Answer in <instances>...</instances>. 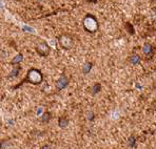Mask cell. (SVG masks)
I'll return each instance as SVG.
<instances>
[{
	"label": "cell",
	"instance_id": "obj_1",
	"mask_svg": "<svg viewBox=\"0 0 156 149\" xmlns=\"http://www.w3.org/2000/svg\"><path fill=\"white\" fill-rule=\"evenodd\" d=\"M43 81V75L41 73L40 69L38 68H30L27 70V74L26 76V78L23 79V82L27 83L33 84V85H39L41 84Z\"/></svg>",
	"mask_w": 156,
	"mask_h": 149
},
{
	"label": "cell",
	"instance_id": "obj_2",
	"mask_svg": "<svg viewBox=\"0 0 156 149\" xmlns=\"http://www.w3.org/2000/svg\"><path fill=\"white\" fill-rule=\"evenodd\" d=\"M82 25H83V29L90 34L96 33L98 31V27H99L97 18L92 14H87L84 16L83 20H82Z\"/></svg>",
	"mask_w": 156,
	"mask_h": 149
},
{
	"label": "cell",
	"instance_id": "obj_3",
	"mask_svg": "<svg viewBox=\"0 0 156 149\" xmlns=\"http://www.w3.org/2000/svg\"><path fill=\"white\" fill-rule=\"evenodd\" d=\"M58 43L61 49H71L74 46V38L70 34H61L58 37Z\"/></svg>",
	"mask_w": 156,
	"mask_h": 149
},
{
	"label": "cell",
	"instance_id": "obj_4",
	"mask_svg": "<svg viewBox=\"0 0 156 149\" xmlns=\"http://www.w3.org/2000/svg\"><path fill=\"white\" fill-rule=\"evenodd\" d=\"M35 50L40 57H48L51 52V47L45 41H40L36 44Z\"/></svg>",
	"mask_w": 156,
	"mask_h": 149
},
{
	"label": "cell",
	"instance_id": "obj_5",
	"mask_svg": "<svg viewBox=\"0 0 156 149\" xmlns=\"http://www.w3.org/2000/svg\"><path fill=\"white\" fill-rule=\"evenodd\" d=\"M69 85V78L66 76H61L56 82V89L57 90H62Z\"/></svg>",
	"mask_w": 156,
	"mask_h": 149
},
{
	"label": "cell",
	"instance_id": "obj_6",
	"mask_svg": "<svg viewBox=\"0 0 156 149\" xmlns=\"http://www.w3.org/2000/svg\"><path fill=\"white\" fill-rule=\"evenodd\" d=\"M69 125V118L66 116H61L58 118V126L62 129H65L66 127H68Z\"/></svg>",
	"mask_w": 156,
	"mask_h": 149
},
{
	"label": "cell",
	"instance_id": "obj_7",
	"mask_svg": "<svg viewBox=\"0 0 156 149\" xmlns=\"http://www.w3.org/2000/svg\"><path fill=\"white\" fill-rule=\"evenodd\" d=\"M51 119H52V113L50 111H45L44 113L40 117V121L42 123H44V124H48V123L51 121Z\"/></svg>",
	"mask_w": 156,
	"mask_h": 149
},
{
	"label": "cell",
	"instance_id": "obj_8",
	"mask_svg": "<svg viewBox=\"0 0 156 149\" xmlns=\"http://www.w3.org/2000/svg\"><path fill=\"white\" fill-rule=\"evenodd\" d=\"M143 52L144 55H147V56H150V55H152L153 52V47L151 44H149V43H144V46H143Z\"/></svg>",
	"mask_w": 156,
	"mask_h": 149
},
{
	"label": "cell",
	"instance_id": "obj_9",
	"mask_svg": "<svg viewBox=\"0 0 156 149\" xmlns=\"http://www.w3.org/2000/svg\"><path fill=\"white\" fill-rule=\"evenodd\" d=\"M22 59H23V56H22V54L16 55V56L14 57L13 60L11 61V64H12V65H17V64H19L20 62H21Z\"/></svg>",
	"mask_w": 156,
	"mask_h": 149
},
{
	"label": "cell",
	"instance_id": "obj_10",
	"mask_svg": "<svg viewBox=\"0 0 156 149\" xmlns=\"http://www.w3.org/2000/svg\"><path fill=\"white\" fill-rule=\"evenodd\" d=\"M125 29H127V32L130 34V35H134V34H135L134 26H133L130 22H126V23H125Z\"/></svg>",
	"mask_w": 156,
	"mask_h": 149
},
{
	"label": "cell",
	"instance_id": "obj_11",
	"mask_svg": "<svg viewBox=\"0 0 156 149\" xmlns=\"http://www.w3.org/2000/svg\"><path fill=\"white\" fill-rule=\"evenodd\" d=\"M92 67H93V63H92V62H87L83 65V68H82V72H83V74H89V73L91 72Z\"/></svg>",
	"mask_w": 156,
	"mask_h": 149
},
{
	"label": "cell",
	"instance_id": "obj_12",
	"mask_svg": "<svg viewBox=\"0 0 156 149\" xmlns=\"http://www.w3.org/2000/svg\"><path fill=\"white\" fill-rule=\"evenodd\" d=\"M100 90H101V84L100 83H95L92 87V93L93 95H97Z\"/></svg>",
	"mask_w": 156,
	"mask_h": 149
},
{
	"label": "cell",
	"instance_id": "obj_13",
	"mask_svg": "<svg viewBox=\"0 0 156 149\" xmlns=\"http://www.w3.org/2000/svg\"><path fill=\"white\" fill-rule=\"evenodd\" d=\"M131 63L134 64V65H136V64H138L140 62V57L138 56V55H133V56H131V59H130Z\"/></svg>",
	"mask_w": 156,
	"mask_h": 149
},
{
	"label": "cell",
	"instance_id": "obj_14",
	"mask_svg": "<svg viewBox=\"0 0 156 149\" xmlns=\"http://www.w3.org/2000/svg\"><path fill=\"white\" fill-rule=\"evenodd\" d=\"M9 141L8 139H4V140H1L0 141V149H9Z\"/></svg>",
	"mask_w": 156,
	"mask_h": 149
},
{
	"label": "cell",
	"instance_id": "obj_15",
	"mask_svg": "<svg viewBox=\"0 0 156 149\" xmlns=\"http://www.w3.org/2000/svg\"><path fill=\"white\" fill-rule=\"evenodd\" d=\"M19 72H20V66H18V67L14 68V69L12 70V73H11V74L8 76V78H15V77H17V76L19 75Z\"/></svg>",
	"mask_w": 156,
	"mask_h": 149
},
{
	"label": "cell",
	"instance_id": "obj_16",
	"mask_svg": "<svg viewBox=\"0 0 156 149\" xmlns=\"http://www.w3.org/2000/svg\"><path fill=\"white\" fill-rule=\"evenodd\" d=\"M135 143H136V139H135L134 137H130L129 140H128V144H129V146L131 148H133L135 146Z\"/></svg>",
	"mask_w": 156,
	"mask_h": 149
},
{
	"label": "cell",
	"instance_id": "obj_17",
	"mask_svg": "<svg viewBox=\"0 0 156 149\" xmlns=\"http://www.w3.org/2000/svg\"><path fill=\"white\" fill-rule=\"evenodd\" d=\"M94 118H95V114L93 113V112H89L88 113V119L90 121H92V120H94Z\"/></svg>",
	"mask_w": 156,
	"mask_h": 149
},
{
	"label": "cell",
	"instance_id": "obj_18",
	"mask_svg": "<svg viewBox=\"0 0 156 149\" xmlns=\"http://www.w3.org/2000/svg\"><path fill=\"white\" fill-rule=\"evenodd\" d=\"M40 149H52V146L49 145V144H45V145H42L41 146Z\"/></svg>",
	"mask_w": 156,
	"mask_h": 149
},
{
	"label": "cell",
	"instance_id": "obj_19",
	"mask_svg": "<svg viewBox=\"0 0 156 149\" xmlns=\"http://www.w3.org/2000/svg\"><path fill=\"white\" fill-rule=\"evenodd\" d=\"M89 2H91V3H95V2H97V0H88Z\"/></svg>",
	"mask_w": 156,
	"mask_h": 149
},
{
	"label": "cell",
	"instance_id": "obj_20",
	"mask_svg": "<svg viewBox=\"0 0 156 149\" xmlns=\"http://www.w3.org/2000/svg\"><path fill=\"white\" fill-rule=\"evenodd\" d=\"M15 1H22V0H15Z\"/></svg>",
	"mask_w": 156,
	"mask_h": 149
},
{
	"label": "cell",
	"instance_id": "obj_21",
	"mask_svg": "<svg viewBox=\"0 0 156 149\" xmlns=\"http://www.w3.org/2000/svg\"><path fill=\"white\" fill-rule=\"evenodd\" d=\"M39 1H42V0H39Z\"/></svg>",
	"mask_w": 156,
	"mask_h": 149
}]
</instances>
